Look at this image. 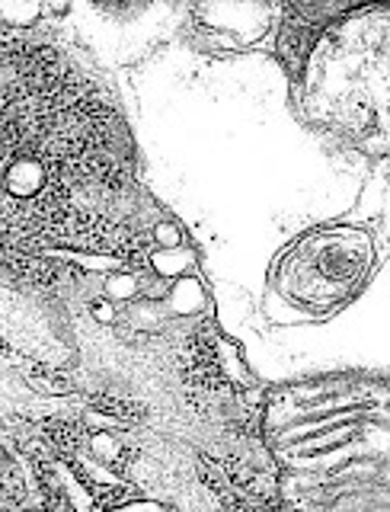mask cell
I'll return each instance as SVG.
<instances>
[{"mask_svg": "<svg viewBox=\"0 0 390 512\" xmlns=\"http://www.w3.org/2000/svg\"><path fill=\"white\" fill-rule=\"evenodd\" d=\"M288 266H298V269L317 266L320 276L304 288V295L298 301L301 304L311 301V304L330 308V304H339L362 285L365 272L371 266V244L362 231H349V228L336 234L327 231V234L304 240V244L291 253Z\"/></svg>", "mask_w": 390, "mask_h": 512, "instance_id": "cell-1", "label": "cell"}, {"mask_svg": "<svg viewBox=\"0 0 390 512\" xmlns=\"http://www.w3.org/2000/svg\"><path fill=\"white\" fill-rule=\"evenodd\" d=\"M13 512H48L45 506H23V509H13Z\"/></svg>", "mask_w": 390, "mask_h": 512, "instance_id": "cell-2", "label": "cell"}, {"mask_svg": "<svg viewBox=\"0 0 390 512\" xmlns=\"http://www.w3.org/2000/svg\"><path fill=\"white\" fill-rule=\"evenodd\" d=\"M0 512H7V503H4V496H0Z\"/></svg>", "mask_w": 390, "mask_h": 512, "instance_id": "cell-3", "label": "cell"}]
</instances>
